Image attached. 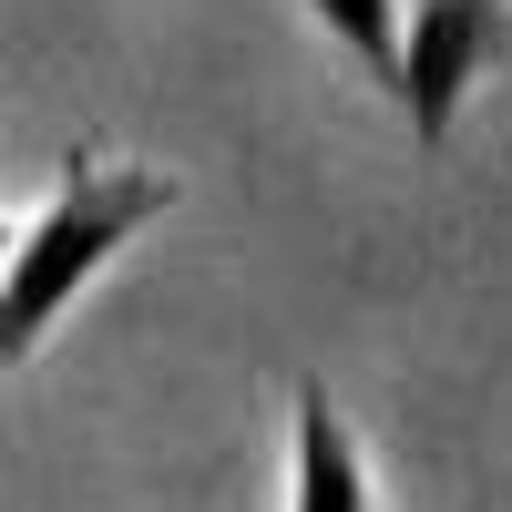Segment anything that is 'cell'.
Segmentation results:
<instances>
[{"mask_svg": "<svg viewBox=\"0 0 512 512\" xmlns=\"http://www.w3.org/2000/svg\"><path fill=\"white\" fill-rule=\"evenodd\" d=\"M0 256H11V226H0Z\"/></svg>", "mask_w": 512, "mask_h": 512, "instance_id": "5b68a950", "label": "cell"}, {"mask_svg": "<svg viewBox=\"0 0 512 512\" xmlns=\"http://www.w3.org/2000/svg\"><path fill=\"white\" fill-rule=\"evenodd\" d=\"M175 195H185V185L164 175V164H123V154H93V144L62 154L52 205H41L31 226H11V256H0V379L31 369V349L62 328V308H72V297L93 287Z\"/></svg>", "mask_w": 512, "mask_h": 512, "instance_id": "6da1fadb", "label": "cell"}, {"mask_svg": "<svg viewBox=\"0 0 512 512\" xmlns=\"http://www.w3.org/2000/svg\"><path fill=\"white\" fill-rule=\"evenodd\" d=\"M308 21L338 41V52H359V62H369L379 93L400 82V0H308Z\"/></svg>", "mask_w": 512, "mask_h": 512, "instance_id": "277c9868", "label": "cell"}, {"mask_svg": "<svg viewBox=\"0 0 512 512\" xmlns=\"http://www.w3.org/2000/svg\"><path fill=\"white\" fill-rule=\"evenodd\" d=\"M502 52H512V0H410L390 103H400V123H410V144H420V154H441V144H451L461 103L482 93V72H492Z\"/></svg>", "mask_w": 512, "mask_h": 512, "instance_id": "7a4b0ae2", "label": "cell"}, {"mask_svg": "<svg viewBox=\"0 0 512 512\" xmlns=\"http://www.w3.org/2000/svg\"><path fill=\"white\" fill-rule=\"evenodd\" d=\"M287 512H379L369 502V461L359 431L338 420L318 379H297V431H287Z\"/></svg>", "mask_w": 512, "mask_h": 512, "instance_id": "3957f363", "label": "cell"}]
</instances>
